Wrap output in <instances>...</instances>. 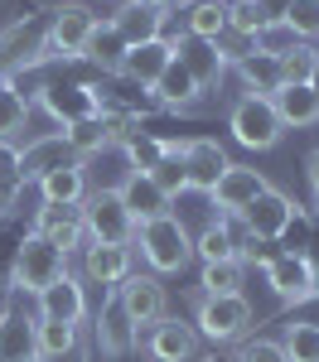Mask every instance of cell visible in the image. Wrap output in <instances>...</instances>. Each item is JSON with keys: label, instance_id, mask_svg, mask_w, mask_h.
<instances>
[{"label": "cell", "instance_id": "obj_1", "mask_svg": "<svg viewBox=\"0 0 319 362\" xmlns=\"http://www.w3.org/2000/svg\"><path fill=\"white\" fill-rule=\"evenodd\" d=\"M97 10L87 5V0H58L54 10H49V25H44V39H39V49L20 63V68H39V63H54V58H83L87 39H92V29H97Z\"/></svg>", "mask_w": 319, "mask_h": 362}, {"label": "cell", "instance_id": "obj_2", "mask_svg": "<svg viewBox=\"0 0 319 362\" xmlns=\"http://www.w3.org/2000/svg\"><path fill=\"white\" fill-rule=\"evenodd\" d=\"M136 256L145 261L150 276H184L194 266V232L179 223V213H165L155 223H141L136 227Z\"/></svg>", "mask_w": 319, "mask_h": 362}, {"label": "cell", "instance_id": "obj_3", "mask_svg": "<svg viewBox=\"0 0 319 362\" xmlns=\"http://www.w3.org/2000/svg\"><path fill=\"white\" fill-rule=\"evenodd\" d=\"M203 343L213 348H228V343H242L257 324V309L247 295H194V319Z\"/></svg>", "mask_w": 319, "mask_h": 362}, {"label": "cell", "instance_id": "obj_4", "mask_svg": "<svg viewBox=\"0 0 319 362\" xmlns=\"http://www.w3.org/2000/svg\"><path fill=\"white\" fill-rule=\"evenodd\" d=\"M68 271V256L58 247H49L39 232H20V242H15V261H10V276H5V290L10 295H39L44 285H54L58 276Z\"/></svg>", "mask_w": 319, "mask_h": 362}, {"label": "cell", "instance_id": "obj_5", "mask_svg": "<svg viewBox=\"0 0 319 362\" xmlns=\"http://www.w3.org/2000/svg\"><path fill=\"white\" fill-rule=\"evenodd\" d=\"M266 285L276 290V300L281 305H310V300H319V266H315V251H276L266 266Z\"/></svg>", "mask_w": 319, "mask_h": 362}, {"label": "cell", "instance_id": "obj_6", "mask_svg": "<svg viewBox=\"0 0 319 362\" xmlns=\"http://www.w3.org/2000/svg\"><path fill=\"white\" fill-rule=\"evenodd\" d=\"M78 208H83L87 242H121V247L136 242V218L126 213V203H121V194H116V184L87 189V198L78 203Z\"/></svg>", "mask_w": 319, "mask_h": 362}, {"label": "cell", "instance_id": "obj_7", "mask_svg": "<svg viewBox=\"0 0 319 362\" xmlns=\"http://www.w3.org/2000/svg\"><path fill=\"white\" fill-rule=\"evenodd\" d=\"M228 131H232V140H237L242 150H257V155L276 150L281 136H286V126L276 121L271 102H266V97H247V92L228 107Z\"/></svg>", "mask_w": 319, "mask_h": 362}, {"label": "cell", "instance_id": "obj_8", "mask_svg": "<svg viewBox=\"0 0 319 362\" xmlns=\"http://www.w3.org/2000/svg\"><path fill=\"white\" fill-rule=\"evenodd\" d=\"M295 218H300V203L271 184V189H266V194H261L237 223H242V237H247V242H271V247H276V242H286V237H290Z\"/></svg>", "mask_w": 319, "mask_h": 362}, {"label": "cell", "instance_id": "obj_9", "mask_svg": "<svg viewBox=\"0 0 319 362\" xmlns=\"http://www.w3.org/2000/svg\"><path fill=\"white\" fill-rule=\"evenodd\" d=\"M136 348H141L150 362H199L203 338H199V329H194L189 319L165 314V319H155V324L136 338Z\"/></svg>", "mask_w": 319, "mask_h": 362}, {"label": "cell", "instance_id": "obj_10", "mask_svg": "<svg viewBox=\"0 0 319 362\" xmlns=\"http://www.w3.org/2000/svg\"><path fill=\"white\" fill-rule=\"evenodd\" d=\"M116 305H121V314L131 319V329H136V338H141L155 319H165V314H170L165 280L150 276V271H131V276L116 285Z\"/></svg>", "mask_w": 319, "mask_h": 362}, {"label": "cell", "instance_id": "obj_11", "mask_svg": "<svg viewBox=\"0 0 319 362\" xmlns=\"http://www.w3.org/2000/svg\"><path fill=\"white\" fill-rule=\"evenodd\" d=\"M29 232H39L68 261L83 256V247H87V227H83V208L78 203H39L34 218H29Z\"/></svg>", "mask_w": 319, "mask_h": 362}, {"label": "cell", "instance_id": "obj_12", "mask_svg": "<svg viewBox=\"0 0 319 362\" xmlns=\"http://www.w3.org/2000/svg\"><path fill=\"white\" fill-rule=\"evenodd\" d=\"M34 314L39 319H58V324H78L83 329L92 319V300H87V280L78 271H63L54 285H44L34 295Z\"/></svg>", "mask_w": 319, "mask_h": 362}, {"label": "cell", "instance_id": "obj_13", "mask_svg": "<svg viewBox=\"0 0 319 362\" xmlns=\"http://www.w3.org/2000/svg\"><path fill=\"white\" fill-rule=\"evenodd\" d=\"M266 189H271V179H266L257 165H237V160H232V165L223 169V179L213 184L208 203L218 208V218H242V213H247Z\"/></svg>", "mask_w": 319, "mask_h": 362}, {"label": "cell", "instance_id": "obj_14", "mask_svg": "<svg viewBox=\"0 0 319 362\" xmlns=\"http://www.w3.org/2000/svg\"><path fill=\"white\" fill-rule=\"evenodd\" d=\"M92 338H97L107 362H126L136 353V329H131V319L116 305V290L102 295V309H92Z\"/></svg>", "mask_w": 319, "mask_h": 362}, {"label": "cell", "instance_id": "obj_15", "mask_svg": "<svg viewBox=\"0 0 319 362\" xmlns=\"http://www.w3.org/2000/svg\"><path fill=\"white\" fill-rule=\"evenodd\" d=\"M179 160H184L189 194H203V198L213 194V184H218V179H223V169L232 165L228 150H223L213 136H189V140H184V155H179Z\"/></svg>", "mask_w": 319, "mask_h": 362}, {"label": "cell", "instance_id": "obj_16", "mask_svg": "<svg viewBox=\"0 0 319 362\" xmlns=\"http://www.w3.org/2000/svg\"><path fill=\"white\" fill-rule=\"evenodd\" d=\"M131 271H136V247H121V242H87L83 247V280L87 285L116 290Z\"/></svg>", "mask_w": 319, "mask_h": 362}, {"label": "cell", "instance_id": "obj_17", "mask_svg": "<svg viewBox=\"0 0 319 362\" xmlns=\"http://www.w3.org/2000/svg\"><path fill=\"white\" fill-rule=\"evenodd\" d=\"M34 329H39V314L20 305V295L0 309V362H39L34 348Z\"/></svg>", "mask_w": 319, "mask_h": 362}, {"label": "cell", "instance_id": "obj_18", "mask_svg": "<svg viewBox=\"0 0 319 362\" xmlns=\"http://www.w3.org/2000/svg\"><path fill=\"white\" fill-rule=\"evenodd\" d=\"M170 63H174V44H170V39H145V44H131V49H126L121 73H116V78L150 92V87H155V78H160Z\"/></svg>", "mask_w": 319, "mask_h": 362}, {"label": "cell", "instance_id": "obj_19", "mask_svg": "<svg viewBox=\"0 0 319 362\" xmlns=\"http://www.w3.org/2000/svg\"><path fill=\"white\" fill-rule=\"evenodd\" d=\"M145 97L155 102V112H174V116H184V112H194V107H199L203 87L194 83V78H189V68H184L179 58H174L170 68H165V73L155 78V87H150Z\"/></svg>", "mask_w": 319, "mask_h": 362}, {"label": "cell", "instance_id": "obj_20", "mask_svg": "<svg viewBox=\"0 0 319 362\" xmlns=\"http://www.w3.org/2000/svg\"><path fill=\"white\" fill-rule=\"evenodd\" d=\"M242 247H247L242 223L213 213V218L203 223V232L194 237V261H242Z\"/></svg>", "mask_w": 319, "mask_h": 362}, {"label": "cell", "instance_id": "obj_21", "mask_svg": "<svg viewBox=\"0 0 319 362\" xmlns=\"http://www.w3.org/2000/svg\"><path fill=\"white\" fill-rule=\"evenodd\" d=\"M63 160H73V150H68V140H63V131H49V136H34L20 145V184H39L44 174L54 165H63Z\"/></svg>", "mask_w": 319, "mask_h": 362}, {"label": "cell", "instance_id": "obj_22", "mask_svg": "<svg viewBox=\"0 0 319 362\" xmlns=\"http://www.w3.org/2000/svg\"><path fill=\"white\" fill-rule=\"evenodd\" d=\"M112 25L121 29L126 44L165 39V29H170V10H155V5H145V0H121V10L112 15Z\"/></svg>", "mask_w": 319, "mask_h": 362}, {"label": "cell", "instance_id": "obj_23", "mask_svg": "<svg viewBox=\"0 0 319 362\" xmlns=\"http://www.w3.org/2000/svg\"><path fill=\"white\" fill-rule=\"evenodd\" d=\"M116 194H121V203H126V213L136 218V227L155 223V218H165V213H174V203L150 184V174H126V179L116 184Z\"/></svg>", "mask_w": 319, "mask_h": 362}, {"label": "cell", "instance_id": "obj_24", "mask_svg": "<svg viewBox=\"0 0 319 362\" xmlns=\"http://www.w3.org/2000/svg\"><path fill=\"white\" fill-rule=\"evenodd\" d=\"M34 189H39V203H83L87 189H92V184H87V165L83 160H63V165H54Z\"/></svg>", "mask_w": 319, "mask_h": 362}, {"label": "cell", "instance_id": "obj_25", "mask_svg": "<svg viewBox=\"0 0 319 362\" xmlns=\"http://www.w3.org/2000/svg\"><path fill=\"white\" fill-rule=\"evenodd\" d=\"M271 112L286 131H310L319 126V87H281L271 97Z\"/></svg>", "mask_w": 319, "mask_h": 362}, {"label": "cell", "instance_id": "obj_26", "mask_svg": "<svg viewBox=\"0 0 319 362\" xmlns=\"http://www.w3.org/2000/svg\"><path fill=\"white\" fill-rule=\"evenodd\" d=\"M126 49H131V44L121 39V29H116L112 20H97V29H92V39H87V49H83V63L102 68V78H116Z\"/></svg>", "mask_w": 319, "mask_h": 362}, {"label": "cell", "instance_id": "obj_27", "mask_svg": "<svg viewBox=\"0 0 319 362\" xmlns=\"http://www.w3.org/2000/svg\"><path fill=\"white\" fill-rule=\"evenodd\" d=\"M63 140H68V150H73V160H92V155H102V150H116L112 131H107V121L92 112V116H78V121H68L63 126Z\"/></svg>", "mask_w": 319, "mask_h": 362}, {"label": "cell", "instance_id": "obj_28", "mask_svg": "<svg viewBox=\"0 0 319 362\" xmlns=\"http://www.w3.org/2000/svg\"><path fill=\"white\" fill-rule=\"evenodd\" d=\"M232 73H237V83L247 97H276L281 92V68H276V58L271 54H247L242 63H232Z\"/></svg>", "mask_w": 319, "mask_h": 362}, {"label": "cell", "instance_id": "obj_29", "mask_svg": "<svg viewBox=\"0 0 319 362\" xmlns=\"http://www.w3.org/2000/svg\"><path fill=\"white\" fill-rule=\"evenodd\" d=\"M29 116H34L29 92L15 78H0V140H15L20 131H29Z\"/></svg>", "mask_w": 319, "mask_h": 362}, {"label": "cell", "instance_id": "obj_30", "mask_svg": "<svg viewBox=\"0 0 319 362\" xmlns=\"http://www.w3.org/2000/svg\"><path fill=\"white\" fill-rule=\"evenodd\" d=\"M34 348H39V362L68 358L73 348H83V329H78V324H58V319H39V329H34Z\"/></svg>", "mask_w": 319, "mask_h": 362}, {"label": "cell", "instance_id": "obj_31", "mask_svg": "<svg viewBox=\"0 0 319 362\" xmlns=\"http://www.w3.org/2000/svg\"><path fill=\"white\" fill-rule=\"evenodd\" d=\"M179 29H184L189 39H208V44H213V39L228 29V5H223V0H189Z\"/></svg>", "mask_w": 319, "mask_h": 362}, {"label": "cell", "instance_id": "obj_32", "mask_svg": "<svg viewBox=\"0 0 319 362\" xmlns=\"http://www.w3.org/2000/svg\"><path fill=\"white\" fill-rule=\"evenodd\" d=\"M184 140H165V155L155 160V169H150V184L160 189V194L170 198H179V194H189V179H184Z\"/></svg>", "mask_w": 319, "mask_h": 362}, {"label": "cell", "instance_id": "obj_33", "mask_svg": "<svg viewBox=\"0 0 319 362\" xmlns=\"http://www.w3.org/2000/svg\"><path fill=\"white\" fill-rule=\"evenodd\" d=\"M276 68H281V87H315L319 83V58H315V44H295L286 54L276 58Z\"/></svg>", "mask_w": 319, "mask_h": 362}, {"label": "cell", "instance_id": "obj_34", "mask_svg": "<svg viewBox=\"0 0 319 362\" xmlns=\"http://www.w3.org/2000/svg\"><path fill=\"white\" fill-rule=\"evenodd\" d=\"M247 266L242 261H203L199 295H247Z\"/></svg>", "mask_w": 319, "mask_h": 362}, {"label": "cell", "instance_id": "obj_35", "mask_svg": "<svg viewBox=\"0 0 319 362\" xmlns=\"http://www.w3.org/2000/svg\"><path fill=\"white\" fill-rule=\"evenodd\" d=\"M281 353H286V362H319V324L315 319L281 324Z\"/></svg>", "mask_w": 319, "mask_h": 362}, {"label": "cell", "instance_id": "obj_36", "mask_svg": "<svg viewBox=\"0 0 319 362\" xmlns=\"http://www.w3.org/2000/svg\"><path fill=\"white\" fill-rule=\"evenodd\" d=\"M116 150H121V160H126V169H131V174H150V169H155V160L165 155V140H160V136H150V131H141V126H136V131L121 140Z\"/></svg>", "mask_w": 319, "mask_h": 362}, {"label": "cell", "instance_id": "obj_37", "mask_svg": "<svg viewBox=\"0 0 319 362\" xmlns=\"http://www.w3.org/2000/svg\"><path fill=\"white\" fill-rule=\"evenodd\" d=\"M300 39H295V29L286 25V20H266V25L252 34V54H271V58H281L286 49H295Z\"/></svg>", "mask_w": 319, "mask_h": 362}, {"label": "cell", "instance_id": "obj_38", "mask_svg": "<svg viewBox=\"0 0 319 362\" xmlns=\"http://www.w3.org/2000/svg\"><path fill=\"white\" fill-rule=\"evenodd\" d=\"M281 20L295 29V39L315 44L319 39V0H290L286 10H281Z\"/></svg>", "mask_w": 319, "mask_h": 362}, {"label": "cell", "instance_id": "obj_39", "mask_svg": "<svg viewBox=\"0 0 319 362\" xmlns=\"http://www.w3.org/2000/svg\"><path fill=\"white\" fill-rule=\"evenodd\" d=\"M232 362H286V353H281V338H242Z\"/></svg>", "mask_w": 319, "mask_h": 362}, {"label": "cell", "instance_id": "obj_40", "mask_svg": "<svg viewBox=\"0 0 319 362\" xmlns=\"http://www.w3.org/2000/svg\"><path fill=\"white\" fill-rule=\"evenodd\" d=\"M20 194H25V184H20V179H0V223H5V218H15Z\"/></svg>", "mask_w": 319, "mask_h": 362}, {"label": "cell", "instance_id": "obj_41", "mask_svg": "<svg viewBox=\"0 0 319 362\" xmlns=\"http://www.w3.org/2000/svg\"><path fill=\"white\" fill-rule=\"evenodd\" d=\"M0 179H20V145L0 140Z\"/></svg>", "mask_w": 319, "mask_h": 362}, {"label": "cell", "instance_id": "obj_42", "mask_svg": "<svg viewBox=\"0 0 319 362\" xmlns=\"http://www.w3.org/2000/svg\"><path fill=\"white\" fill-rule=\"evenodd\" d=\"M305 179H310V198H319V150L305 160Z\"/></svg>", "mask_w": 319, "mask_h": 362}, {"label": "cell", "instance_id": "obj_43", "mask_svg": "<svg viewBox=\"0 0 319 362\" xmlns=\"http://www.w3.org/2000/svg\"><path fill=\"white\" fill-rule=\"evenodd\" d=\"M145 5H155V10H170L174 0H145Z\"/></svg>", "mask_w": 319, "mask_h": 362}, {"label": "cell", "instance_id": "obj_44", "mask_svg": "<svg viewBox=\"0 0 319 362\" xmlns=\"http://www.w3.org/2000/svg\"><path fill=\"white\" fill-rule=\"evenodd\" d=\"M203 362H232V358H218V353H213V358H203Z\"/></svg>", "mask_w": 319, "mask_h": 362}, {"label": "cell", "instance_id": "obj_45", "mask_svg": "<svg viewBox=\"0 0 319 362\" xmlns=\"http://www.w3.org/2000/svg\"><path fill=\"white\" fill-rule=\"evenodd\" d=\"M223 5H252V0H223Z\"/></svg>", "mask_w": 319, "mask_h": 362}, {"label": "cell", "instance_id": "obj_46", "mask_svg": "<svg viewBox=\"0 0 319 362\" xmlns=\"http://www.w3.org/2000/svg\"><path fill=\"white\" fill-rule=\"evenodd\" d=\"M315 223H319V198H315Z\"/></svg>", "mask_w": 319, "mask_h": 362}, {"label": "cell", "instance_id": "obj_47", "mask_svg": "<svg viewBox=\"0 0 319 362\" xmlns=\"http://www.w3.org/2000/svg\"><path fill=\"white\" fill-rule=\"evenodd\" d=\"M315 58H319V39H315Z\"/></svg>", "mask_w": 319, "mask_h": 362}, {"label": "cell", "instance_id": "obj_48", "mask_svg": "<svg viewBox=\"0 0 319 362\" xmlns=\"http://www.w3.org/2000/svg\"><path fill=\"white\" fill-rule=\"evenodd\" d=\"M97 5H102V0H97Z\"/></svg>", "mask_w": 319, "mask_h": 362}]
</instances>
